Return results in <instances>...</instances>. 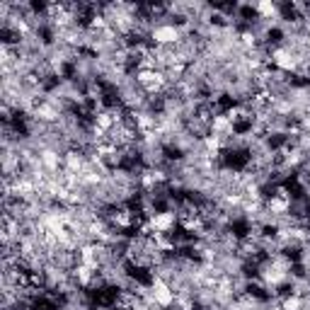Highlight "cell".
<instances>
[{"label":"cell","instance_id":"cell-1","mask_svg":"<svg viewBox=\"0 0 310 310\" xmlns=\"http://www.w3.org/2000/svg\"><path fill=\"white\" fill-rule=\"evenodd\" d=\"M92 124L94 126H100L102 131H109V129H114V116L109 109H102V112H97L92 116Z\"/></svg>","mask_w":310,"mask_h":310}]
</instances>
